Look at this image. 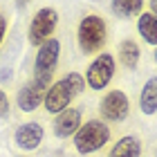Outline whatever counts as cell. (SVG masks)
Listing matches in <instances>:
<instances>
[{
  "label": "cell",
  "mask_w": 157,
  "mask_h": 157,
  "mask_svg": "<svg viewBox=\"0 0 157 157\" xmlns=\"http://www.w3.org/2000/svg\"><path fill=\"white\" fill-rule=\"evenodd\" d=\"M112 137L110 126L101 119H90L81 124V128L74 132V151L78 155H92L97 151H101L103 146H108V141Z\"/></svg>",
  "instance_id": "obj_3"
},
{
  "label": "cell",
  "mask_w": 157,
  "mask_h": 157,
  "mask_svg": "<svg viewBox=\"0 0 157 157\" xmlns=\"http://www.w3.org/2000/svg\"><path fill=\"white\" fill-rule=\"evenodd\" d=\"M76 43L83 54H101L108 43V25L99 13H85L76 27Z\"/></svg>",
  "instance_id": "obj_2"
},
{
  "label": "cell",
  "mask_w": 157,
  "mask_h": 157,
  "mask_svg": "<svg viewBox=\"0 0 157 157\" xmlns=\"http://www.w3.org/2000/svg\"><path fill=\"white\" fill-rule=\"evenodd\" d=\"M137 32L148 45H157V16L151 11H141L137 16Z\"/></svg>",
  "instance_id": "obj_14"
},
{
  "label": "cell",
  "mask_w": 157,
  "mask_h": 157,
  "mask_svg": "<svg viewBox=\"0 0 157 157\" xmlns=\"http://www.w3.org/2000/svg\"><path fill=\"white\" fill-rule=\"evenodd\" d=\"M85 88H88V85H85V78H83L81 72H67L63 78L54 81V83L47 88L43 105H45L47 112L59 115L61 110H65V108L72 105V101H74L76 97L83 94Z\"/></svg>",
  "instance_id": "obj_1"
},
{
  "label": "cell",
  "mask_w": 157,
  "mask_h": 157,
  "mask_svg": "<svg viewBox=\"0 0 157 157\" xmlns=\"http://www.w3.org/2000/svg\"><path fill=\"white\" fill-rule=\"evenodd\" d=\"M115 70H117V61H115V56H112L110 52H101L97 56L94 61L88 65V70H85V85H88L90 90H103V88H108L110 81L115 78Z\"/></svg>",
  "instance_id": "obj_4"
},
{
  "label": "cell",
  "mask_w": 157,
  "mask_h": 157,
  "mask_svg": "<svg viewBox=\"0 0 157 157\" xmlns=\"http://www.w3.org/2000/svg\"><path fill=\"white\" fill-rule=\"evenodd\" d=\"M155 157H157V153H155Z\"/></svg>",
  "instance_id": "obj_22"
},
{
  "label": "cell",
  "mask_w": 157,
  "mask_h": 157,
  "mask_svg": "<svg viewBox=\"0 0 157 157\" xmlns=\"http://www.w3.org/2000/svg\"><path fill=\"white\" fill-rule=\"evenodd\" d=\"M139 110L144 115H157V76H151L141 88Z\"/></svg>",
  "instance_id": "obj_13"
},
{
  "label": "cell",
  "mask_w": 157,
  "mask_h": 157,
  "mask_svg": "<svg viewBox=\"0 0 157 157\" xmlns=\"http://www.w3.org/2000/svg\"><path fill=\"white\" fill-rule=\"evenodd\" d=\"M49 85H52V81H43V78L27 81L23 88L18 90V97H16V103H18L20 112H34L38 105H43L45 92H47Z\"/></svg>",
  "instance_id": "obj_8"
},
{
  "label": "cell",
  "mask_w": 157,
  "mask_h": 157,
  "mask_svg": "<svg viewBox=\"0 0 157 157\" xmlns=\"http://www.w3.org/2000/svg\"><path fill=\"white\" fill-rule=\"evenodd\" d=\"M81 121H83L81 108L70 105V108L61 110L59 115L54 117V135H56V137H61V139L74 137V132L81 128Z\"/></svg>",
  "instance_id": "obj_9"
},
{
  "label": "cell",
  "mask_w": 157,
  "mask_h": 157,
  "mask_svg": "<svg viewBox=\"0 0 157 157\" xmlns=\"http://www.w3.org/2000/svg\"><path fill=\"white\" fill-rule=\"evenodd\" d=\"M56 27H59V11H56L54 7H43V9H38L34 13L32 23H29V32H27L29 45L40 47L47 38L54 36Z\"/></svg>",
  "instance_id": "obj_5"
},
{
  "label": "cell",
  "mask_w": 157,
  "mask_h": 157,
  "mask_svg": "<svg viewBox=\"0 0 157 157\" xmlns=\"http://www.w3.org/2000/svg\"><path fill=\"white\" fill-rule=\"evenodd\" d=\"M43 126L38 121H29V124H20L16 135H13V141H16V146L20 151H36L43 141Z\"/></svg>",
  "instance_id": "obj_10"
},
{
  "label": "cell",
  "mask_w": 157,
  "mask_h": 157,
  "mask_svg": "<svg viewBox=\"0 0 157 157\" xmlns=\"http://www.w3.org/2000/svg\"><path fill=\"white\" fill-rule=\"evenodd\" d=\"M110 7L119 18H137L144 11V0H112Z\"/></svg>",
  "instance_id": "obj_15"
},
{
  "label": "cell",
  "mask_w": 157,
  "mask_h": 157,
  "mask_svg": "<svg viewBox=\"0 0 157 157\" xmlns=\"http://www.w3.org/2000/svg\"><path fill=\"white\" fill-rule=\"evenodd\" d=\"M99 112H101V121H105V124H121L128 117V112H130V101H128L126 92L119 88L110 90L101 99Z\"/></svg>",
  "instance_id": "obj_7"
},
{
  "label": "cell",
  "mask_w": 157,
  "mask_h": 157,
  "mask_svg": "<svg viewBox=\"0 0 157 157\" xmlns=\"http://www.w3.org/2000/svg\"><path fill=\"white\" fill-rule=\"evenodd\" d=\"M11 112V103H9V97H7V92L0 88V119H7Z\"/></svg>",
  "instance_id": "obj_16"
},
{
  "label": "cell",
  "mask_w": 157,
  "mask_h": 157,
  "mask_svg": "<svg viewBox=\"0 0 157 157\" xmlns=\"http://www.w3.org/2000/svg\"><path fill=\"white\" fill-rule=\"evenodd\" d=\"M20 157H25V155H20Z\"/></svg>",
  "instance_id": "obj_21"
},
{
  "label": "cell",
  "mask_w": 157,
  "mask_h": 157,
  "mask_svg": "<svg viewBox=\"0 0 157 157\" xmlns=\"http://www.w3.org/2000/svg\"><path fill=\"white\" fill-rule=\"evenodd\" d=\"M148 7H151V13L157 16V0H148Z\"/></svg>",
  "instance_id": "obj_18"
},
{
  "label": "cell",
  "mask_w": 157,
  "mask_h": 157,
  "mask_svg": "<svg viewBox=\"0 0 157 157\" xmlns=\"http://www.w3.org/2000/svg\"><path fill=\"white\" fill-rule=\"evenodd\" d=\"M155 63H157V49H155Z\"/></svg>",
  "instance_id": "obj_20"
},
{
  "label": "cell",
  "mask_w": 157,
  "mask_h": 157,
  "mask_svg": "<svg viewBox=\"0 0 157 157\" xmlns=\"http://www.w3.org/2000/svg\"><path fill=\"white\" fill-rule=\"evenodd\" d=\"M144 155V141L137 135H126L117 139V144L110 148L108 157H141Z\"/></svg>",
  "instance_id": "obj_11"
},
{
  "label": "cell",
  "mask_w": 157,
  "mask_h": 157,
  "mask_svg": "<svg viewBox=\"0 0 157 157\" xmlns=\"http://www.w3.org/2000/svg\"><path fill=\"white\" fill-rule=\"evenodd\" d=\"M61 56V40L52 36L47 38L36 52V61H34V78H43V81H52V76L59 65Z\"/></svg>",
  "instance_id": "obj_6"
},
{
  "label": "cell",
  "mask_w": 157,
  "mask_h": 157,
  "mask_svg": "<svg viewBox=\"0 0 157 157\" xmlns=\"http://www.w3.org/2000/svg\"><path fill=\"white\" fill-rule=\"evenodd\" d=\"M5 34H7V18H5V13L0 11V45H2V40H5Z\"/></svg>",
  "instance_id": "obj_17"
},
{
  "label": "cell",
  "mask_w": 157,
  "mask_h": 157,
  "mask_svg": "<svg viewBox=\"0 0 157 157\" xmlns=\"http://www.w3.org/2000/svg\"><path fill=\"white\" fill-rule=\"evenodd\" d=\"M139 59H141V47L137 45V40H132V38L121 40V45H119V63L126 70H137Z\"/></svg>",
  "instance_id": "obj_12"
},
{
  "label": "cell",
  "mask_w": 157,
  "mask_h": 157,
  "mask_svg": "<svg viewBox=\"0 0 157 157\" xmlns=\"http://www.w3.org/2000/svg\"><path fill=\"white\" fill-rule=\"evenodd\" d=\"M27 5H29V0H16V7H18V9H25Z\"/></svg>",
  "instance_id": "obj_19"
}]
</instances>
